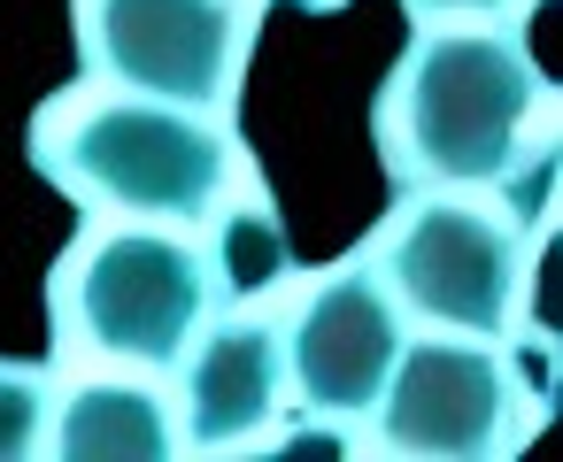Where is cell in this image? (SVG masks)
<instances>
[{
    "mask_svg": "<svg viewBox=\"0 0 563 462\" xmlns=\"http://www.w3.org/2000/svg\"><path fill=\"white\" fill-rule=\"evenodd\" d=\"M540 109V70L509 32L486 24H432L409 40V55L386 78L378 101V147L394 178L478 193L509 170Z\"/></svg>",
    "mask_w": 563,
    "mask_h": 462,
    "instance_id": "1",
    "label": "cell"
},
{
    "mask_svg": "<svg viewBox=\"0 0 563 462\" xmlns=\"http://www.w3.org/2000/svg\"><path fill=\"white\" fill-rule=\"evenodd\" d=\"M201 224H209L201 262H209L217 301H263L271 285H286V278H294V239H286V224L271 216V201H263V193H247L240 209H224V201H217Z\"/></svg>",
    "mask_w": 563,
    "mask_h": 462,
    "instance_id": "10",
    "label": "cell"
},
{
    "mask_svg": "<svg viewBox=\"0 0 563 462\" xmlns=\"http://www.w3.org/2000/svg\"><path fill=\"white\" fill-rule=\"evenodd\" d=\"M371 416L394 454L478 462V454L509 447V431H517V378L494 354V339H471V331L401 339Z\"/></svg>",
    "mask_w": 563,
    "mask_h": 462,
    "instance_id": "6",
    "label": "cell"
},
{
    "mask_svg": "<svg viewBox=\"0 0 563 462\" xmlns=\"http://www.w3.org/2000/svg\"><path fill=\"white\" fill-rule=\"evenodd\" d=\"M286 339V378H294V401L309 416H371L401 339H409V316L394 301V285L378 278V262H347V270H324L301 308H294V331Z\"/></svg>",
    "mask_w": 563,
    "mask_h": 462,
    "instance_id": "7",
    "label": "cell"
},
{
    "mask_svg": "<svg viewBox=\"0 0 563 462\" xmlns=\"http://www.w3.org/2000/svg\"><path fill=\"white\" fill-rule=\"evenodd\" d=\"M378 278L394 285L401 316H424L432 331L501 339L517 316V285H525V224H509L501 209L471 193L432 185L401 201L378 247Z\"/></svg>",
    "mask_w": 563,
    "mask_h": 462,
    "instance_id": "4",
    "label": "cell"
},
{
    "mask_svg": "<svg viewBox=\"0 0 563 462\" xmlns=\"http://www.w3.org/2000/svg\"><path fill=\"white\" fill-rule=\"evenodd\" d=\"M63 331L124 370H178L217 308L209 262L186 224H109L86 232L55 285Z\"/></svg>",
    "mask_w": 563,
    "mask_h": 462,
    "instance_id": "3",
    "label": "cell"
},
{
    "mask_svg": "<svg viewBox=\"0 0 563 462\" xmlns=\"http://www.w3.org/2000/svg\"><path fill=\"white\" fill-rule=\"evenodd\" d=\"M55 385L40 362H0V462H32L47 447Z\"/></svg>",
    "mask_w": 563,
    "mask_h": 462,
    "instance_id": "11",
    "label": "cell"
},
{
    "mask_svg": "<svg viewBox=\"0 0 563 462\" xmlns=\"http://www.w3.org/2000/svg\"><path fill=\"white\" fill-rule=\"evenodd\" d=\"M186 393H178V447L224 454L278 424L286 408V339L271 316H217L186 347Z\"/></svg>",
    "mask_w": 563,
    "mask_h": 462,
    "instance_id": "8",
    "label": "cell"
},
{
    "mask_svg": "<svg viewBox=\"0 0 563 462\" xmlns=\"http://www.w3.org/2000/svg\"><path fill=\"white\" fill-rule=\"evenodd\" d=\"M417 16H432V24H486V16H501V9H517V0H409Z\"/></svg>",
    "mask_w": 563,
    "mask_h": 462,
    "instance_id": "12",
    "label": "cell"
},
{
    "mask_svg": "<svg viewBox=\"0 0 563 462\" xmlns=\"http://www.w3.org/2000/svg\"><path fill=\"white\" fill-rule=\"evenodd\" d=\"M47 447L63 462H170L178 454V408L147 378H86L55 401Z\"/></svg>",
    "mask_w": 563,
    "mask_h": 462,
    "instance_id": "9",
    "label": "cell"
},
{
    "mask_svg": "<svg viewBox=\"0 0 563 462\" xmlns=\"http://www.w3.org/2000/svg\"><path fill=\"white\" fill-rule=\"evenodd\" d=\"M78 55L117 93L217 116L247 63V0H78Z\"/></svg>",
    "mask_w": 563,
    "mask_h": 462,
    "instance_id": "5",
    "label": "cell"
},
{
    "mask_svg": "<svg viewBox=\"0 0 563 462\" xmlns=\"http://www.w3.org/2000/svg\"><path fill=\"white\" fill-rule=\"evenodd\" d=\"M232 132L178 101L63 93L32 124V162L86 209L140 224H201L232 185Z\"/></svg>",
    "mask_w": 563,
    "mask_h": 462,
    "instance_id": "2",
    "label": "cell"
}]
</instances>
